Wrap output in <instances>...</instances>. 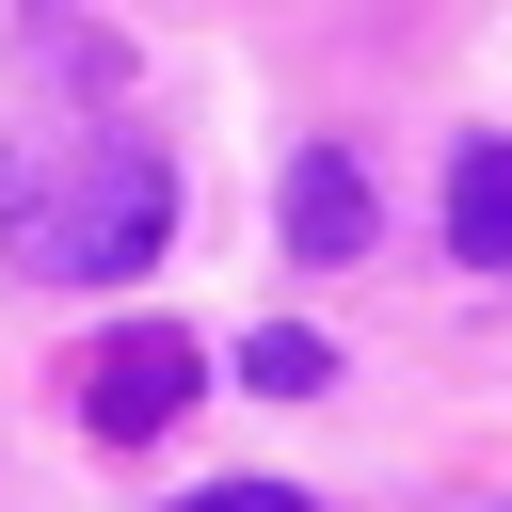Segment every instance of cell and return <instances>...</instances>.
Masks as SVG:
<instances>
[{
    "mask_svg": "<svg viewBox=\"0 0 512 512\" xmlns=\"http://www.w3.org/2000/svg\"><path fill=\"white\" fill-rule=\"evenodd\" d=\"M176 240V160L128 128H16L0 144V256L32 288H112Z\"/></svg>",
    "mask_w": 512,
    "mask_h": 512,
    "instance_id": "1",
    "label": "cell"
},
{
    "mask_svg": "<svg viewBox=\"0 0 512 512\" xmlns=\"http://www.w3.org/2000/svg\"><path fill=\"white\" fill-rule=\"evenodd\" d=\"M176 416H192V336H176V320H128V336L80 352V432H96V448H144V432H176Z\"/></svg>",
    "mask_w": 512,
    "mask_h": 512,
    "instance_id": "2",
    "label": "cell"
},
{
    "mask_svg": "<svg viewBox=\"0 0 512 512\" xmlns=\"http://www.w3.org/2000/svg\"><path fill=\"white\" fill-rule=\"evenodd\" d=\"M288 256H304V272H352V256H368V176H352V144H304V160H288Z\"/></svg>",
    "mask_w": 512,
    "mask_h": 512,
    "instance_id": "3",
    "label": "cell"
},
{
    "mask_svg": "<svg viewBox=\"0 0 512 512\" xmlns=\"http://www.w3.org/2000/svg\"><path fill=\"white\" fill-rule=\"evenodd\" d=\"M448 256L464 272H512V144H464L448 160Z\"/></svg>",
    "mask_w": 512,
    "mask_h": 512,
    "instance_id": "4",
    "label": "cell"
},
{
    "mask_svg": "<svg viewBox=\"0 0 512 512\" xmlns=\"http://www.w3.org/2000/svg\"><path fill=\"white\" fill-rule=\"evenodd\" d=\"M240 384H256V400H320V384H336V352H320L304 320H272V336L240 352Z\"/></svg>",
    "mask_w": 512,
    "mask_h": 512,
    "instance_id": "5",
    "label": "cell"
},
{
    "mask_svg": "<svg viewBox=\"0 0 512 512\" xmlns=\"http://www.w3.org/2000/svg\"><path fill=\"white\" fill-rule=\"evenodd\" d=\"M176 512H320V496H288V480H208V496H176Z\"/></svg>",
    "mask_w": 512,
    "mask_h": 512,
    "instance_id": "6",
    "label": "cell"
}]
</instances>
